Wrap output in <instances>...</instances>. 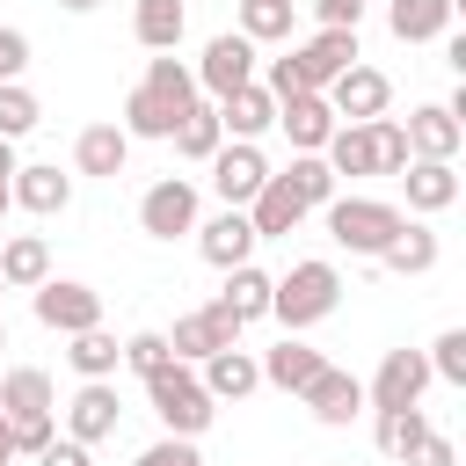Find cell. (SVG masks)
Listing matches in <instances>:
<instances>
[{"mask_svg": "<svg viewBox=\"0 0 466 466\" xmlns=\"http://www.w3.org/2000/svg\"><path fill=\"white\" fill-rule=\"evenodd\" d=\"M320 364H328L320 350H306L299 335H284V342H277V350L262 357V379H269V386H284V393H306V379H313Z\"/></svg>", "mask_w": 466, "mask_h": 466, "instance_id": "obj_29", "label": "cell"}, {"mask_svg": "<svg viewBox=\"0 0 466 466\" xmlns=\"http://www.w3.org/2000/svg\"><path fill=\"white\" fill-rule=\"evenodd\" d=\"M371 138H379V175H400L415 153H408V131L393 124V116H371Z\"/></svg>", "mask_w": 466, "mask_h": 466, "instance_id": "obj_39", "label": "cell"}, {"mask_svg": "<svg viewBox=\"0 0 466 466\" xmlns=\"http://www.w3.org/2000/svg\"><path fill=\"white\" fill-rule=\"evenodd\" d=\"M422 357H430V379H451V386H466V328H444V335H437Z\"/></svg>", "mask_w": 466, "mask_h": 466, "instance_id": "obj_37", "label": "cell"}, {"mask_svg": "<svg viewBox=\"0 0 466 466\" xmlns=\"http://www.w3.org/2000/svg\"><path fill=\"white\" fill-rule=\"evenodd\" d=\"M189 102H197V73L182 58H153L146 80L124 95V138H175Z\"/></svg>", "mask_w": 466, "mask_h": 466, "instance_id": "obj_1", "label": "cell"}, {"mask_svg": "<svg viewBox=\"0 0 466 466\" xmlns=\"http://www.w3.org/2000/svg\"><path fill=\"white\" fill-rule=\"evenodd\" d=\"M22 160H15V138H0V189H7V175H15Z\"/></svg>", "mask_w": 466, "mask_h": 466, "instance_id": "obj_45", "label": "cell"}, {"mask_svg": "<svg viewBox=\"0 0 466 466\" xmlns=\"http://www.w3.org/2000/svg\"><path fill=\"white\" fill-rule=\"evenodd\" d=\"M218 146H226V124H218V109L189 102V116L175 124V153H182V160H211Z\"/></svg>", "mask_w": 466, "mask_h": 466, "instance_id": "obj_31", "label": "cell"}, {"mask_svg": "<svg viewBox=\"0 0 466 466\" xmlns=\"http://www.w3.org/2000/svg\"><path fill=\"white\" fill-rule=\"evenodd\" d=\"M0 350H7V320H0Z\"/></svg>", "mask_w": 466, "mask_h": 466, "instance_id": "obj_48", "label": "cell"}, {"mask_svg": "<svg viewBox=\"0 0 466 466\" xmlns=\"http://www.w3.org/2000/svg\"><path fill=\"white\" fill-rule=\"evenodd\" d=\"M284 182H291V189H299V197H306V211H313V204H328V197H335V167H328V160H320V153H299V160H291V167H284Z\"/></svg>", "mask_w": 466, "mask_h": 466, "instance_id": "obj_35", "label": "cell"}, {"mask_svg": "<svg viewBox=\"0 0 466 466\" xmlns=\"http://www.w3.org/2000/svg\"><path fill=\"white\" fill-rule=\"evenodd\" d=\"M422 386H430V357H422V350H386V364H379V379L364 386V400H371V408H415Z\"/></svg>", "mask_w": 466, "mask_h": 466, "instance_id": "obj_13", "label": "cell"}, {"mask_svg": "<svg viewBox=\"0 0 466 466\" xmlns=\"http://www.w3.org/2000/svg\"><path fill=\"white\" fill-rule=\"evenodd\" d=\"M116 422H124V408H116V386H109V379H80V393L66 400V437H80V444H102V437H116Z\"/></svg>", "mask_w": 466, "mask_h": 466, "instance_id": "obj_14", "label": "cell"}, {"mask_svg": "<svg viewBox=\"0 0 466 466\" xmlns=\"http://www.w3.org/2000/svg\"><path fill=\"white\" fill-rule=\"evenodd\" d=\"M291 66H299V87L320 95L342 66H357V29H320V36H306V44L291 51Z\"/></svg>", "mask_w": 466, "mask_h": 466, "instance_id": "obj_12", "label": "cell"}, {"mask_svg": "<svg viewBox=\"0 0 466 466\" xmlns=\"http://www.w3.org/2000/svg\"><path fill=\"white\" fill-rule=\"evenodd\" d=\"M197 248H204V262L211 269H233V262H248L255 255V226H248V211H218V218H204L197 226Z\"/></svg>", "mask_w": 466, "mask_h": 466, "instance_id": "obj_18", "label": "cell"}, {"mask_svg": "<svg viewBox=\"0 0 466 466\" xmlns=\"http://www.w3.org/2000/svg\"><path fill=\"white\" fill-rule=\"evenodd\" d=\"M218 306H226L240 328H248V320H262V313H269V277H262L255 262H233V269H226V291H218Z\"/></svg>", "mask_w": 466, "mask_h": 466, "instance_id": "obj_28", "label": "cell"}, {"mask_svg": "<svg viewBox=\"0 0 466 466\" xmlns=\"http://www.w3.org/2000/svg\"><path fill=\"white\" fill-rule=\"evenodd\" d=\"M400 189H408V211H451L459 204V167L451 160H408Z\"/></svg>", "mask_w": 466, "mask_h": 466, "instance_id": "obj_21", "label": "cell"}, {"mask_svg": "<svg viewBox=\"0 0 466 466\" xmlns=\"http://www.w3.org/2000/svg\"><path fill=\"white\" fill-rule=\"evenodd\" d=\"M299 218H306V197H299L284 175H269V182L248 197V226H255V240H284Z\"/></svg>", "mask_w": 466, "mask_h": 466, "instance_id": "obj_16", "label": "cell"}, {"mask_svg": "<svg viewBox=\"0 0 466 466\" xmlns=\"http://www.w3.org/2000/svg\"><path fill=\"white\" fill-rule=\"evenodd\" d=\"M226 342H240V320L211 299V306H197V313H182L175 320V335H167V350H175V364H204L211 350H226Z\"/></svg>", "mask_w": 466, "mask_h": 466, "instance_id": "obj_9", "label": "cell"}, {"mask_svg": "<svg viewBox=\"0 0 466 466\" xmlns=\"http://www.w3.org/2000/svg\"><path fill=\"white\" fill-rule=\"evenodd\" d=\"M131 466H204V459H197V437H160V444H146Z\"/></svg>", "mask_w": 466, "mask_h": 466, "instance_id": "obj_40", "label": "cell"}, {"mask_svg": "<svg viewBox=\"0 0 466 466\" xmlns=\"http://www.w3.org/2000/svg\"><path fill=\"white\" fill-rule=\"evenodd\" d=\"M320 160L335 167V182H342V175H350V182H357V175H379V138H371V124H335L328 146H320Z\"/></svg>", "mask_w": 466, "mask_h": 466, "instance_id": "obj_24", "label": "cell"}, {"mask_svg": "<svg viewBox=\"0 0 466 466\" xmlns=\"http://www.w3.org/2000/svg\"><path fill=\"white\" fill-rule=\"evenodd\" d=\"M15 459V430H7V415H0V466Z\"/></svg>", "mask_w": 466, "mask_h": 466, "instance_id": "obj_46", "label": "cell"}, {"mask_svg": "<svg viewBox=\"0 0 466 466\" xmlns=\"http://www.w3.org/2000/svg\"><path fill=\"white\" fill-rule=\"evenodd\" d=\"M131 29H138L146 51H175L182 29H189V7H182V0H138V7H131Z\"/></svg>", "mask_w": 466, "mask_h": 466, "instance_id": "obj_27", "label": "cell"}, {"mask_svg": "<svg viewBox=\"0 0 466 466\" xmlns=\"http://www.w3.org/2000/svg\"><path fill=\"white\" fill-rule=\"evenodd\" d=\"M36 116H44V109H36V95H29L22 80H0V138H29V131H36Z\"/></svg>", "mask_w": 466, "mask_h": 466, "instance_id": "obj_36", "label": "cell"}, {"mask_svg": "<svg viewBox=\"0 0 466 466\" xmlns=\"http://www.w3.org/2000/svg\"><path fill=\"white\" fill-rule=\"evenodd\" d=\"M7 204L51 218V211L73 204V175H58V167H15V175H7Z\"/></svg>", "mask_w": 466, "mask_h": 466, "instance_id": "obj_20", "label": "cell"}, {"mask_svg": "<svg viewBox=\"0 0 466 466\" xmlns=\"http://www.w3.org/2000/svg\"><path fill=\"white\" fill-rule=\"evenodd\" d=\"M379 262H386L393 277H422V269H437V233L408 218V226H400V240H393V248H386Z\"/></svg>", "mask_w": 466, "mask_h": 466, "instance_id": "obj_32", "label": "cell"}, {"mask_svg": "<svg viewBox=\"0 0 466 466\" xmlns=\"http://www.w3.org/2000/svg\"><path fill=\"white\" fill-rule=\"evenodd\" d=\"M400 131H408V153H415V160H451V153L466 146V124H459L444 102L408 109V124H400Z\"/></svg>", "mask_w": 466, "mask_h": 466, "instance_id": "obj_15", "label": "cell"}, {"mask_svg": "<svg viewBox=\"0 0 466 466\" xmlns=\"http://www.w3.org/2000/svg\"><path fill=\"white\" fill-rule=\"evenodd\" d=\"M146 400H153V415L167 422V437H204L211 415H218V400L204 393V379H197L189 364H160V371L146 379Z\"/></svg>", "mask_w": 466, "mask_h": 466, "instance_id": "obj_4", "label": "cell"}, {"mask_svg": "<svg viewBox=\"0 0 466 466\" xmlns=\"http://www.w3.org/2000/svg\"><path fill=\"white\" fill-rule=\"evenodd\" d=\"M124 364H131L138 379H153L160 364H175V350H167V335H153V328H138V335L124 342Z\"/></svg>", "mask_w": 466, "mask_h": 466, "instance_id": "obj_38", "label": "cell"}, {"mask_svg": "<svg viewBox=\"0 0 466 466\" xmlns=\"http://www.w3.org/2000/svg\"><path fill=\"white\" fill-rule=\"evenodd\" d=\"M400 466H451V437H437V430H430V437H422V444H415Z\"/></svg>", "mask_w": 466, "mask_h": 466, "instance_id": "obj_44", "label": "cell"}, {"mask_svg": "<svg viewBox=\"0 0 466 466\" xmlns=\"http://www.w3.org/2000/svg\"><path fill=\"white\" fill-rule=\"evenodd\" d=\"M320 95H328V109H335L342 124H371V116H386V102H393V80H386L379 66H364V58H357V66H342V73H335Z\"/></svg>", "mask_w": 466, "mask_h": 466, "instance_id": "obj_5", "label": "cell"}, {"mask_svg": "<svg viewBox=\"0 0 466 466\" xmlns=\"http://www.w3.org/2000/svg\"><path fill=\"white\" fill-rule=\"evenodd\" d=\"M248 80H255V44H248L240 29L211 36L204 58H197V87H204V95H233V87H248Z\"/></svg>", "mask_w": 466, "mask_h": 466, "instance_id": "obj_10", "label": "cell"}, {"mask_svg": "<svg viewBox=\"0 0 466 466\" xmlns=\"http://www.w3.org/2000/svg\"><path fill=\"white\" fill-rule=\"evenodd\" d=\"M0 291H7V284H0Z\"/></svg>", "mask_w": 466, "mask_h": 466, "instance_id": "obj_50", "label": "cell"}, {"mask_svg": "<svg viewBox=\"0 0 466 466\" xmlns=\"http://www.w3.org/2000/svg\"><path fill=\"white\" fill-rule=\"evenodd\" d=\"M138 226H146L153 240H175V233H197V182H182V175H167V182H153V189L138 197Z\"/></svg>", "mask_w": 466, "mask_h": 466, "instance_id": "obj_8", "label": "cell"}, {"mask_svg": "<svg viewBox=\"0 0 466 466\" xmlns=\"http://www.w3.org/2000/svg\"><path fill=\"white\" fill-rule=\"evenodd\" d=\"M51 277V248H44V233H15L7 248H0V284L7 291H36Z\"/></svg>", "mask_w": 466, "mask_h": 466, "instance_id": "obj_26", "label": "cell"}, {"mask_svg": "<svg viewBox=\"0 0 466 466\" xmlns=\"http://www.w3.org/2000/svg\"><path fill=\"white\" fill-rule=\"evenodd\" d=\"M291 7H299V0H240V36H248V44L291 36Z\"/></svg>", "mask_w": 466, "mask_h": 466, "instance_id": "obj_34", "label": "cell"}, {"mask_svg": "<svg viewBox=\"0 0 466 466\" xmlns=\"http://www.w3.org/2000/svg\"><path fill=\"white\" fill-rule=\"evenodd\" d=\"M218 124H226L233 138H262V131L277 124V95H269L262 80H248V87L218 95Z\"/></svg>", "mask_w": 466, "mask_h": 466, "instance_id": "obj_22", "label": "cell"}, {"mask_svg": "<svg viewBox=\"0 0 466 466\" xmlns=\"http://www.w3.org/2000/svg\"><path fill=\"white\" fill-rule=\"evenodd\" d=\"M451 15H459V0H393V7H386V29H393L400 44H430V36L451 29Z\"/></svg>", "mask_w": 466, "mask_h": 466, "instance_id": "obj_25", "label": "cell"}, {"mask_svg": "<svg viewBox=\"0 0 466 466\" xmlns=\"http://www.w3.org/2000/svg\"><path fill=\"white\" fill-rule=\"evenodd\" d=\"M0 211H7V189H0Z\"/></svg>", "mask_w": 466, "mask_h": 466, "instance_id": "obj_49", "label": "cell"}, {"mask_svg": "<svg viewBox=\"0 0 466 466\" xmlns=\"http://www.w3.org/2000/svg\"><path fill=\"white\" fill-rule=\"evenodd\" d=\"M422 437H430L422 400H415V408H379V451H386V459H408Z\"/></svg>", "mask_w": 466, "mask_h": 466, "instance_id": "obj_33", "label": "cell"}, {"mask_svg": "<svg viewBox=\"0 0 466 466\" xmlns=\"http://www.w3.org/2000/svg\"><path fill=\"white\" fill-rule=\"evenodd\" d=\"M313 22L320 29H357L364 22V0H313Z\"/></svg>", "mask_w": 466, "mask_h": 466, "instance_id": "obj_41", "label": "cell"}, {"mask_svg": "<svg viewBox=\"0 0 466 466\" xmlns=\"http://www.w3.org/2000/svg\"><path fill=\"white\" fill-rule=\"evenodd\" d=\"M335 299H342V269H335L328 255H306V262H291L284 277H269V313H277L291 335L313 328V320H328Z\"/></svg>", "mask_w": 466, "mask_h": 466, "instance_id": "obj_2", "label": "cell"}, {"mask_svg": "<svg viewBox=\"0 0 466 466\" xmlns=\"http://www.w3.org/2000/svg\"><path fill=\"white\" fill-rule=\"evenodd\" d=\"M36 320H44L51 335H80V328L102 320V291H87V284H73V277H44V284H36Z\"/></svg>", "mask_w": 466, "mask_h": 466, "instance_id": "obj_6", "label": "cell"}, {"mask_svg": "<svg viewBox=\"0 0 466 466\" xmlns=\"http://www.w3.org/2000/svg\"><path fill=\"white\" fill-rule=\"evenodd\" d=\"M66 357H73V371H80V379H116L124 342H116V335L95 320V328H80V335H73V350H66Z\"/></svg>", "mask_w": 466, "mask_h": 466, "instance_id": "obj_30", "label": "cell"}, {"mask_svg": "<svg viewBox=\"0 0 466 466\" xmlns=\"http://www.w3.org/2000/svg\"><path fill=\"white\" fill-rule=\"evenodd\" d=\"M262 182H269V160L255 153V138H233V146L211 153V189H218V204L248 211V197H255Z\"/></svg>", "mask_w": 466, "mask_h": 466, "instance_id": "obj_7", "label": "cell"}, {"mask_svg": "<svg viewBox=\"0 0 466 466\" xmlns=\"http://www.w3.org/2000/svg\"><path fill=\"white\" fill-rule=\"evenodd\" d=\"M22 66H29V36L0 29V80H22Z\"/></svg>", "mask_w": 466, "mask_h": 466, "instance_id": "obj_42", "label": "cell"}, {"mask_svg": "<svg viewBox=\"0 0 466 466\" xmlns=\"http://www.w3.org/2000/svg\"><path fill=\"white\" fill-rule=\"evenodd\" d=\"M36 466H87V444H80V437H51V444L36 451Z\"/></svg>", "mask_w": 466, "mask_h": 466, "instance_id": "obj_43", "label": "cell"}, {"mask_svg": "<svg viewBox=\"0 0 466 466\" xmlns=\"http://www.w3.org/2000/svg\"><path fill=\"white\" fill-rule=\"evenodd\" d=\"M124 160H131V138H124V124H87L80 138H73V167L80 175H124Z\"/></svg>", "mask_w": 466, "mask_h": 466, "instance_id": "obj_23", "label": "cell"}, {"mask_svg": "<svg viewBox=\"0 0 466 466\" xmlns=\"http://www.w3.org/2000/svg\"><path fill=\"white\" fill-rule=\"evenodd\" d=\"M277 124H284V138H291L299 153H320L342 116L328 109V95H284V102H277Z\"/></svg>", "mask_w": 466, "mask_h": 466, "instance_id": "obj_17", "label": "cell"}, {"mask_svg": "<svg viewBox=\"0 0 466 466\" xmlns=\"http://www.w3.org/2000/svg\"><path fill=\"white\" fill-rule=\"evenodd\" d=\"M58 7H66V15H95L102 0H58Z\"/></svg>", "mask_w": 466, "mask_h": 466, "instance_id": "obj_47", "label": "cell"}, {"mask_svg": "<svg viewBox=\"0 0 466 466\" xmlns=\"http://www.w3.org/2000/svg\"><path fill=\"white\" fill-rule=\"evenodd\" d=\"M197 379H204V393H211V400H248V393L262 386V364H255L240 342H226V350H211V357H204V371H197Z\"/></svg>", "mask_w": 466, "mask_h": 466, "instance_id": "obj_19", "label": "cell"}, {"mask_svg": "<svg viewBox=\"0 0 466 466\" xmlns=\"http://www.w3.org/2000/svg\"><path fill=\"white\" fill-rule=\"evenodd\" d=\"M299 400L313 408V422H328V430H350V422L364 415V379H350V371L320 364V371L306 379V393H299Z\"/></svg>", "mask_w": 466, "mask_h": 466, "instance_id": "obj_11", "label": "cell"}, {"mask_svg": "<svg viewBox=\"0 0 466 466\" xmlns=\"http://www.w3.org/2000/svg\"><path fill=\"white\" fill-rule=\"evenodd\" d=\"M320 211H328V240L350 248V255H371V262H379V255L400 240V226H408V211L386 204V197H328Z\"/></svg>", "mask_w": 466, "mask_h": 466, "instance_id": "obj_3", "label": "cell"}]
</instances>
